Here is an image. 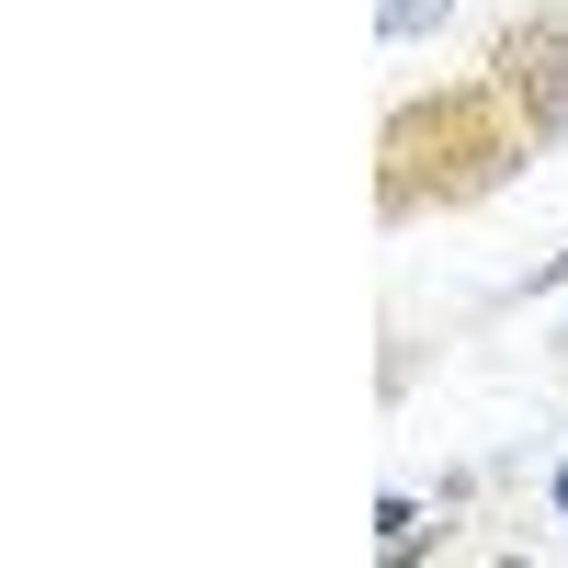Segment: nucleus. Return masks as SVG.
Wrapping results in <instances>:
<instances>
[{
  "mask_svg": "<svg viewBox=\"0 0 568 568\" xmlns=\"http://www.w3.org/2000/svg\"><path fill=\"white\" fill-rule=\"evenodd\" d=\"M546 149L535 114L511 103V80H455L433 103H398L387 114V171H375V205L387 216H420V205H478L489 182H511V160Z\"/></svg>",
  "mask_w": 568,
  "mask_h": 568,
  "instance_id": "f257e3e1",
  "label": "nucleus"
},
{
  "mask_svg": "<svg viewBox=\"0 0 568 568\" xmlns=\"http://www.w3.org/2000/svg\"><path fill=\"white\" fill-rule=\"evenodd\" d=\"M489 69L511 80V103H524L535 136L557 149V136H568V12H524V23L500 34V58H489Z\"/></svg>",
  "mask_w": 568,
  "mask_h": 568,
  "instance_id": "f03ea898",
  "label": "nucleus"
},
{
  "mask_svg": "<svg viewBox=\"0 0 568 568\" xmlns=\"http://www.w3.org/2000/svg\"><path fill=\"white\" fill-rule=\"evenodd\" d=\"M375 535H387V546H420V500L387 489V500H375Z\"/></svg>",
  "mask_w": 568,
  "mask_h": 568,
  "instance_id": "7ed1b4c3",
  "label": "nucleus"
},
{
  "mask_svg": "<svg viewBox=\"0 0 568 568\" xmlns=\"http://www.w3.org/2000/svg\"><path fill=\"white\" fill-rule=\"evenodd\" d=\"M444 23V0H387V45H409V34H433Z\"/></svg>",
  "mask_w": 568,
  "mask_h": 568,
  "instance_id": "20e7f679",
  "label": "nucleus"
},
{
  "mask_svg": "<svg viewBox=\"0 0 568 568\" xmlns=\"http://www.w3.org/2000/svg\"><path fill=\"white\" fill-rule=\"evenodd\" d=\"M557 511H568V466H557Z\"/></svg>",
  "mask_w": 568,
  "mask_h": 568,
  "instance_id": "39448f33",
  "label": "nucleus"
}]
</instances>
